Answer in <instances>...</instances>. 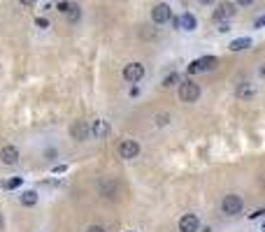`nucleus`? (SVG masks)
I'll return each instance as SVG.
<instances>
[{"label":"nucleus","mask_w":265,"mask_h":232,"mask_svg":"<svg viewBox=\"0 0 265 232\" xmlns=\"http://www.w3.org/2000/svg\"><path fill=\"white\" fill-rule=\"evenodd\" d=\"M179 98H182V102H195V100L200 98V86L191 79L182 81L179 84Z\"/></svg>","instance_id":"f257e3e1"},{"label":"nucleus","mask_w":265,"mask_h":232,"mask_svg":"<svg viewBox=\"0 0 265 232\" xmlns=\"http://www.w3.org/2000/svg\"><path fill=\"white\" fill-rule=\"evenodd\" d=\"M216 58L214 56H203V58H195V61L188 63V68H186V72L188 74H198V72H210L216 65Z\"/></svg>","instance_id":"f03ea898"},{"label":"nucleus","mask_w":265,"mask_h":232,"mask_svg":"<svg viewBox=\"0 0 265 232\" xmlns=\"http://www.w3.org/2000/svg\"><path fill=\"white\" fill-rule=\"evenodd\" d=\"M221 211L226 216H238L242 211V197L239 195H226L221 200Z\"/></svg>","instance_id":"7ed1b4c3"},{"label":"nucleus","mask_w":265,"mask_h":232,"mask_svg":"<svg viewBox=\"0 0 265 232\" xmlns=\"http://www.w3.org/2000/svg\"><path fill=\"white\" fill-rule=\"evenodd\" d=\"M170 19H172V9H170L168 2H159L156 7L151 9V21H154L156 26H163V23H168Z\"/></svg>","instance_id":"20e7f679"},{"label":"nucleus","mask_w":265,"mask_h":232,"mask_svg":"<svg viewBox=\"0 0 265 232\" xmlns=\"http://www.w3.org/2000/svg\"><path fill=\"white\" fill-rule=\"evenodd\" d=\"M238 14V5L235 2H219V7L214 9L212 19L214 21H228V19H233Z\"/></svg>","instance_id":"39448f33"},{"label":"nucleus","mask_w":265,"mask_h":232,"mask_svg":"<svg viewBox=\"0 0 265 232\" xmlns=\"http://www.w3.org/2000/svg\"><path fill=\"white\" fill-rule=\"evenodd\" d=\"M119 156H121L124 161L137 158V156H140V144L135 142V139H124V142L119 144Z\"/></svg>","instance_id":"423d86ee"},{"label":"nucleus","mask_w":265,"mask_h":232,"mask_svg":"<svg viewBox=\"0 0 265 232\" xmlns=\"http://www.w3.org/2000/svg\"><path fill=\"white\" fill-rule=\"evenodd\" d=\"M144 77V65L142 63H128L124 68V79L131 81V84H137V81Z\"/></svg>","instance_id":"0eeeda50"},{"label":"nucleus","mask_w":265,"mask_h":232,"mask_svg":"<svg viewBox=\"0 0 265 232\" xmlns=\"http://www.w3.org/2000/svg\"><path fill=\"white\" fill-rule=\"evenodd\" d=\"M70 135H72V139H77V142H86L88 137H91V128L84 121H75L70 125Z\"/></svg>","instance_id":"6e6552de"},{"label":"nucleus","mask_w":265,"mask_h":232,"mask_svg":"<svg viewBox=\"0 0 265 232\" xmlns=\"http://www.w3.org/2000/svg\"><path fill=\"white\" fill-rule=\"evenodd\" d=\"M200 230V218L195 214H184L179 218V232H198Z\"/></svg>","instance_id":"1a4fd4ad"},{"label":"nucleus","mask_w":265,"mask_h":232,"mask_svg":"<svg viewBox=\"0 0 265 232\" xmlns=\"http://www.w3.org/2000/svg\"><path fill=\"white\" fill-rule=\"evenodd\" d=\"M0 161L5 162V165H17V162H19V151H17V146H12V144L2 146V149H0Z\"/></svg>","instance_id":"9d476101"},{"label":"nucleus","mask_w":265,"mask_h":232,"mask_svg":"<svg viewBox=\"0 0 265 232\" xmlns=\"http://www.w3.org/2000/svg\"><path fill=\"white\" fill-rule=\"evenodd\" d=\"M107 135H109V123L103 121V118L93 121V125H91V137L93 139H105Z\"/></svg>","instance_id":"9b49d317"},{"label":"nucleus","mask_w":265,"mask_h":232,"mask_svg":"<svg viewBox=\"0 0 265 232\" xmlns=\"http://www.w3.org/2000/svg\"><path fill=\"white\" fill-rule=\"evenodd\" d=\"M195 26H198V21H195V17L191 12H184V14L179 17V28H182V30H188V33H191V30H195Z\"/></svg>","instance_id":"f8f14e48"},{"label":"nucleus","mask_w":265,"mask_h":232,"mask_svg":"<svg viewBox=\"0 0 265 232\" xmlns=\"http://www.w3.org/2000/svg\"><path fill=\"white\" fill-rule=\"evenodd\" d=\"M238 98H242V100L256 98V86H254V84H239L238 86Z\"/></svg>","instance_id":"ddd939ff"},{"label":"nucleus","mask_w":265,"mask_h":232,"mask_svg":"<svg viewBox=\"0 0 265 232\" xmlns=\"http://www.w3.org/2000/svg\"><path fill=\"white\" fill-rule=\"evenodd\" d=\"M65 19L70 21V23H77L81 19V7L77 5V2H70V7H68V12H65Z\"/></svg>","instance_id":"4468645a"},{"label":"nucleus","mask_w":265,"mask_h":232,"mask_svg":"<svg viewBox=\"0 0 265 232\" xmlns=\"http://www.w3.org/2000/svg\"><path fill=\"white\" fill-rule=\"evenodd\" d=\"M228 46H230V51H244V49L251 46V40H249V37H238V40H233Z\"/></svg>","instance_id":"2eb2a0df"},{"label":"nucleus","mask_w":265,"mask_h":232,"mask_svg":"<svg viewBox=\"0 0 265 232\" xmlns=\"http://www.w3.org/2000/svg\"><path fill=\"white\" fill-rule=\"evenodd\" d=\"M21 205L24 207H35L37 205V193L35 190H26V193H21Z\"/></svg>","instance_id":"dca6fc26"},{"label":"nucleus","mask_w":265,"mask_h":232,"mask_svg":"<svg viewBox=\"0 0 265 232\" xmlns=\"http://www.w3.org/2000/svg\"><path fill=\"white\" fill-rule=\"evenodd\" d=\"M175 84H179V74H177V72H172V74H168V77L163 79V86H165V89L175 86Z\"/></svg>","instance_id":"f3484780"},{"label":"nucleus","mask_w":265,"mask_h":232,"mask_svg":"<svg viewBox=\"0 0 265 232\" xmlns=\"http://www.w3.org/2000/svg\"><path fill=\"white\" fill-rule=\"evenodd\" d=\"M35 26L37 28H49V19H47V17H37L35 19Z\"/></svg>","instance_id":"a211bd4d"},{"label":"nucleus","mask_w":265,"mask_h":232,"mask_svg":"<svg viewBox=\"0 0 265 232\" xmlns=\"http://www.w3.org/2000/svg\"><path fill=\"white\" fill-rule=\"evenodd\" d=\"M265 216V209H256L254 214H249V221H256V218H263Z\"/></svg>","instance_id":"6ab92c4d"},{"label":"nucleus","mask_w":265,"mask_h":232,"mask_svg":"<svg viewBox=\"0 0 265 232\" xmlns=\"http://www.w3.org/2000/svg\"><path fill=\"white\" fill-rule=\"evenodd\" d=\"M68 7H70V2H68V0H63V2H58V5H56V9H58L61 14H65V12H68Z\"/></svg>","instance_id":"aec40b11"},{"label":"nucleus","mask_w":265,"mask_h":232,"mask_svg":"<svg viewBox=\"0 0 265 232\" xmlns=\"http://www.w3.org/2000/svg\"><path fill=\"white\" fill-rule=\"evenodd\" d=\"M5 186H7V188H19V186H21V179H19V177L17 179H9Z\"/></svg>","instance_id":"412c9836"},{"label":"nucleus","mask_w":265,"mask_h":232,"mask_svg":"<svg viewBox=\"0 0 265 232\" xmlns=\"http://www.w3.org/2000/svg\"><path fill=\"white\" fill-rule=\"evenodd\" d=\"M168 118H170L168 114H159V116H156V125H165V123H168Z\"/></svg>","instance_id":"4be33fe9"},{"label":"nucleus","mask_w":265,"mask_h":232,"mask_svg":"<svg viewBox=\"0 0 265 232\" xmlns=\"http://www.w3.org/2000/svg\"><path fill=\"white\" fill-rule=\"evenodd\" d=\"M216 23H219V30H221V33H228V30H230V23H228V21H216Z\"/></svg>","instance_id":"5701e85b"},{"label":"nucleus","mask_w":265,"mask_h":232,"mask_svg":"<svg viewBox=\"0 0 265 232\" xmlns=\"http://www.w3.org/2000/svg\"><path fill=\"white\" fill-rule=\"evenodd\" d=\"M86 232H107V230L103 228V225H88Z\"/></svg>","instance_id":"b1692460"},{"label":"nucleus","mask_w":265,"mask_h":232,"mask_svg":"<svg viewBox=\"0 0 265 232\" xmlns=\"http://www.w3.org/2000/svg\"><path fill=\"white\" fill-rule=\"evenodd\" d=\"M263 26H265V14H263V17H258L256 21H254V28H263Z\"/></svg>","instance_id":"393cba45"},{"label":"nucleus","mask_w":265,"mask_h":232,"mask_svg":"<svg viewBox=\"0 0 265 232\" xmlns=\"http://www.w3.org/2000/svg\"><path fill=\"white\" fill-rule=\"evenodd\" d=\"M68 170V167H65V165H56V167H53V172H56V174H63V172Z\"/></svg>","instance_id":"a878e982"},{"label":"nucleus","mask_w":265,"mask_h":232,"mask_svg":"<svg viewBox=\"0 0 265 232\" xmlns=\"http://www.w3.org/2000/svg\"><path fill=\"white\" fill-rule=\"evenodd\" d=\"M258 77H261V79H265V63L261 65V70H258Z\"/></svg>","instance_id":"bb28decb"},{"label":"nucleus","mask_w":265,"mask_h":232,"mask_svg":"<svg viewBox=\"0 0 265 232\" xmlns=\"http://www.w3.org/2000/svg\"><path fill=\"white\" fill-rule=\"evenodd\" d=\"M131 95H132V98H135V95H140V89H137V86H132V89H131Z\"/></svg>","instance_id":"cd10ccee"},{"label":"nucleus","mask_w":265,"mask_h":232,"mask_svg":"<svg viewBox=\"0 0 265 232\" xmlns=\"http://www.w3.org/2000/svg\"><path fill=\"white\" fill-rule=\"evenodd\" d=\"M19 2H21V5H26V7H28V5H33V2H37V0H19Z\"/></svg>","instance_id":"c85d7f7f"},{"label":"nucleus","mask_w":265,"mask_h":232,"mask_svg":"<svg viewBox=\"0 0 265 232\" xmlns=\"http://www.w3.org/2000/svg\"><path fill=\"white\" fill-rule=\"evenodd\" d=\"M254 0H238V5H251Z\"/></svg>","instance_id":"c756f323"},{"label":"nucleus","mask_w":265,"mask_h":232,"mask_svg":"<svg viewBox=\"0 0 265 232\" xmlns=\"http://www.w3.org/2000/svg\"><path fill=\"white\" fill-rule=\"evenodd\" d=\"M200 2H203V5H212L214 0H200Z\"/></svg>","instance_id":"7c9ffc66"},{"label":"nucleus","mask_w":265,"mask_h":232,"mask_svg":"<svg viewBox=\"0 0 265 232\" xmlns=\"http://www.w3.org/2000/svg\"><path fill=\"white\" fill-rule=\"evenodd\" d=\"M261 232H265V221H263V225H261Z\"/></svg>","instance_id":"2f4dec72"},{"label":"nucleus","mask_w":265,"mask_h":232,"mask_svg":"<svg viewBox=\"0 0 265 232\" xmlns=\"http://www.w3.org/2000/svg\"><path fill=\"white\" fill-rule=\"evenodd\" d=\"M128 232H137V230H128Z\"/></svg>","instance_id":"473e14b6"}]
</instances>
